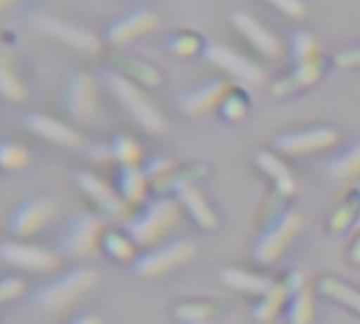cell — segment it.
<instances>
[{"mask_svg": "<svg viewBox=\"0 0 360 324\" xmlns=\"http://www.w3.org/2000/svg\"><path fill=\"white\" fill-rule=\"evenodd\" d=\"M329 173L342 179L359 177L360 175V139L352 141L346 150H342L329 162Z\"/></svg>", "mask_w": 360, "mask_h": 324, "instance_id": "obj_29", "label": "cell"}, {"mask_svg": "<svg viewBox=\"0 0 360 324\" xmlns=\"http://www.w3.org/2000/svg\"><path fill=\"white\" fill-rule=\"evenodd\" d=\"M350 257H352V261L360 264V228H359V234H356V238L352 240V251H350Z\"/></svg>", "mask_w": 360, "mask_h": 324, "instance_id": "obj_40", "label": "cell"}, {"mask_svg": "<svg viewBox=\"0 0 360 324\" xmlns=\"http://www.w3.org/2000/svg\"><path fill=\"white\" fill-rule=\"evenodd\" d=\"M289 46H291L293 63H291V70L272 84L274 97H287V95L314 86L327 76L333 63V57H329L321 48L319 40L310 32H304V30L293 32Z\"/></svg>", "mask_w": 360, "mask_h": 324, "instance_id": "obj_1", "label": "cell"}, {"mask_svg": "<svg viewBox=\"0 0 360 324\" xmlns=\"http://www.w3.org/2000/svg\"><path fill=\"white\" fill-rule=\"evenodd\" d=\"M192 257H194V245L188 240H177L139 257L133 266V274L139 278H156L188 264Z\"/></svg>", "mask_w": 360, "mask_h": 324, "instance_id": "obj_12", "label": "cell"}, {"mask_svg": "<svg viewBox=\"0 0 360 324\" xmlns=\"http://www.w3.org/2000/svg\"><path fill=\"white\" fill-rule=\"evenodd\" d=\"M249 110H251V95L247 91V86L236 82V80H232L228 84L221 101H219L217 114L224 120H228V122H240V120L247 118Z\"/></svg>", "mask_w": 360, "mask_h": 324, "instance_id": "obj_25", "label": "cell"}, {"mask_svg": "<svg viewBox=\"0 0 360 324\" xmlns=\"http://www.w3.org/2000/svg\"><path fill=\"white\" fill-rule=\"evenodd\" d=\"M32 25L38 32H42L44 36L55 38V40L68 44V46H72V48H76L80 53L97 55L101 51V40L93 32H89L84 27H78V25H74V23H70L65 19L40 13V15L32 17Z\"/></svg>", "mask_w": 360, "mask_h": 324, "instance_id": "obj_10", "label": "cell"}, {"mask_svg": "<svg viewBox=\"0 0 360 324\" xmlns=\"http://www.w3.org/2000/svg\"><path fill=\"white\" fill-rule=\"evenodd\" d=\"M108 67L120 72L122 76L131 78L139 86L156 89L162 84V72L148 59L137 57V55H127V53H112L108 57Z\"/></svg>", "mask_w": 360, "mask_h": 324, "instance_id": "obj_20", "label": "cell"}, {"mask_svg": "<svg viewBox=\"0 0 360 324\" xmlns=\"http://www.w3.org/2000/svg\"><path fill=\"white\" fill-rule=\"evenodd\" d=\"M55 207L42 198H30L21 202L8 219V230L15 238H30L40 232L53 217Z\"/></svg>", "mask_w": 360, "mask_h": 324, "instance_id": "obj_17", "label": "cell"}, {"mask_svg": "<svg viewBox=\"0 0 360 324\" xmlns=\"http://www.w3.org/2000/svg\"><path fill=\"white\" fill-rule=\"evenodd\" d=\"M74 181L78 186V190L91 198V202L108 217L118 219V221H129V205L122 200V196L112 190L105 181H101L97 175L89 173V171H80L74 175Z\"/></svg>", "mask_w": 360, "mask_h": 324, "instance_id": "obj_13", "label": "cell"}, {"mask_svg": "<svg viewBox=\"0 0 360 324\" xmlns=\"http://www.w3.org/2000/svg\"><path fill=\"white\" fill-rule=\"evenodd\" d=\"M27 162H30V152L23 145L13 143V141H2V145H0V164L6 171L23 169Z\"/></svg>", "mask_w": 360, "mask_h": 324, "instance_id": "obj_34", "label": "cell"}, {"mask_svg": "<svg viewBox=\"0 0 360 324\" xmlns=\"http://www.w3.org/2000/svg\"><path fill=\"white\" fill-rule=\"evenodd\" d=\"M360 215V190L356 192H352L338 209H335V213L331 215V219H329V228H331V232H335V234H340V232H344V230H348L354 221H356V217Z\"/></svg>", "mask_w": 360, "mask_h": 324, "instance_id": "obj_32", "label": "cell"}, {"mask_svg": "<svg viewBox=\"0 0 360 324\" xmlns=\"http://www.w3.org/2000/svg\"><path fill=\"white\" fill-rule=\"evenodd\" d=\"M179 200L165 194L143 202V209L127 221V232L139 247L158 245L179 221L181 209Z\"/></svg>", "mask_w": 360, "mask_h": 324, "instance_id": "obj_3", "label": "cell"}, {"mask_svg": "<svg viewBox=\"0 0 360 324\" xmlns=\"http://www.w3.org/2000/svg\"><path fill=\"white\" fill-rule=\"evenodd\" d=\"M333 63L342 70H356L360 67V44L346 46L333 55Z\"/></svg>", "mask_w": 360, "mask_h": 324, "instance_id": "obj_38", "label": "cell"}, {"mask_svg": "<svg viewBox=\"0 0 360 324\" xmlns=\"http://www.w3.org/2000/svg\"><path fill=\"white\" fill-rule=\"evenodd\" d=\"M0 91L8 101H23L27 97L25 84L21 82L17 72H13L6 57H2V63H0Z\"/></svg>", "mask_w": 360, "mask_h": 324, "instance_id": "obj_33", "label": "cell"}, {"mask_svg": "<svg viewBox=\"0 0 360 324\" xmlns=\"http://www.w3.org/2000/svg\"><path fill=\"white\" fill-rule=\"evenodd\" d=\"M158 27V15L146 6H135L124 11L122 15L114 17L105 30L103 40L112 46H124Z\"/></svg>", "mask_w": 360, "mask_h": 324, "instance_id": "obj_9", "label": "cell"}, {"mask_svg": "<svg viewBox=\"0 0 360 324\" xmlns=\"http://www.w3.org/2000/svg\"><path fill=\"white\" fill-rule=\"evenodd\" d=\"M70 324H103V320L97 318V316H80V318L72 320Z\"/></svg>", "mask_w": 360, "mask_h": 324, "instance_id": "obj_41", "label": "cell"}, {"mask_svg": "<svg viewBox=\"0 0 360 324\" xmlns=\"http://www.w3.org/2000/svg\"><path fill=\"white\" fill-rule=\"evenodd\" d=\"M205 59L215 65L219 72H224L226 76L234 78L236 82L240 84H251V86H259L266 82V70L249 59L247 55L226 46V44H211L207 46V53H205Z\"/></svg>", "mask_w": 360, "mask_h": 324, "instance_id": "obj_8", "label": "cell"}, {"mask_svg": "<svg viewBox=\"0 0 360 324\" xmlns=\"http://www.w3.org/2000/svg\"><path fill=\"white\" fill-rule=\"evenodd\" d=\"M221 280L234 289V291H240V293H249V295H257V297H264L272 287H274V280L268 278V276H259V274H251V272H245V270H224L221 272Z\"/></svg>", "mask_w": 360, "mask_h": 324, "instance_id": "obj_26", "label": "cell"}, {"mask_svg": "<svg viewBox=\"0 0 360 324\" xmlns=\"http://www.w3.org/2000/svg\"><path fill=\"white\" fill-rule=\"evenodd\" d=\"M262 2L291 19H302L308 13V4L304 0H262Z\"/></svg>", "mask_w": 360, "mask_h": 324, "instance_id": "obj_37", "label": "cell"}, {"mask_svg": "<svg viewBox=\"0 0 360 324\" xmlns=\"http://www.w3.org/2000/svg\"><path fill=\"white\" fill-rule=\"evenodd\" d=\"M207 46H209V42H207L205 34L194 27H177L165 40L167 53H171L173 57H179V59L200 57L207 53Z\"/></svg>", "mask_w": 360, "mask_h": 324, "instance_id": "obj_22", "label": "cell"}, {"mask_svg": "<svg viewBox=\"0 0 360 324\" xmlns=\"http://www.w3.org/2000/svg\"><path fill=\"white\" fill-rule=\"evenodd\" d=\"M101 247L105 249V253L110 257H114L116 261H135V240L131 236H124L120 232H110L105 230Z\"/></svg>", "mask_w": 360, "mask_h": 324, "instance_id": "obj_31", "label": "cell"}, {"mask_svg": "<svg viewBox=\"0 0 360 324\" xmlns=\"http://www.w3.org/2000/svg\"><path fill=\"white\" fill-rule=\"evenodd\" d=\"M179 205L192 215V219L205 228V230H215L217 228V215L213 211V207L207 200V194L198 188V186H186L181 190L175 192Z\"/></svg>", "mask_w": 360, "mask_h": 324, "instance_id": "obj_23", "label": "cell"}, {"mask_svg": "<svg viewBox=\"0 0 360 324\" xmlns=\"http://www.w3.org/2000/svg\"><path fill=\"white\" fill-rule=\"evenodd\" d=\"M13 2H17V0H0V8H2V11H6Z\"/></svg>", "mask_w": 360, "mask_h": 324, "instance_id": "obj_42", "label": "cell"}, {"mask_svg": "<svg viewBox=\"0 0 360 324\" xmlns=\"http://www.w3.org/2000/svg\"><path fill=\"white\" fill-rule=\"evenodd\" d=\"M97 283V274L91 268H76L59 276L55 283L42 287L34 295V304L51 314H59L72 308L82 295H86Z\"/></svg>", "mask_w": 360, "mask_h": 324, "instance_id": "obj_4", "label": "cell"}, {"mask_svg": "<svg viewBox=\"0 0 360 324\" xmlns=\"http://www.w3.org/2000/svg\"><path fill=\"white\" fill-rule=\"evenodd\" d=\"M108 145H110L112 160H116L118 167H139L143 158V150L137 139L129 135H116Z\"/></svg>", "mask_w": 360, "mask_h": 324, "instance_id": "obj_28", "label": "cell"}, {"mask_svg": "<svg viewBox=\"0 0 360 324\" xmlns=\"http://www.w3.org/2000/svg\"><path fill=\"white\" fill-rule=\"evenodd\" d=\"M255 164L259 167V171L264 175H268L274 181V188H276V192L281 196H291L297 190V183H295V177H293L291 169L276 154H272L268 150H262V152L255 154Z\"/></svg>", "mask_w": 360, "mask_h": 324, "instance_id": "obj_24", "label": "cell"}, {"mask_svg": "<svg viewBox=\"0 0 360 324\" xmlns=\"http://www.w3.org/2000/svg\"><path fill=\"white\" fill-rule=\"evenodd\" d=\"M285 285L289 289V302H287V314L291 324H312L314 318V299L312 291L308 287L306 274L300 270H293L287 274Z\"/></svg>", "mask_w": 360, "mask_h": 324, "instance_id": "obj_19", "label": "cell"}, {"mask_svg": "<svg viewBox=\"0 0 360 324\" xmlns=\"http://www.w3.org/2000/svg\"><path fill=\"white\" fill-rule=\"evenodd\" d=\"M230 21L234 25V30L245 38V42L259 53L262 57L268 59H278L283 55V42L278 40V36L274 32H270L259 19H255L253 15H249L247 11H236L230 15Z\"/></svg>", "mask_w": 360, "mask_h": 324, "instance_id": "obj_14", "label": "cell"}, {"mask_svg": "<svg viewBox=\"0 0 360 324\" xmlns=\"http://www.w3.org/2000/svg\"><path fill=\"white\" fill-rule=\"evenodd\" d=\"M152 183L141 167H118L116 173V192L122 196V200L131 207H139L148 202V192Z\"/></svg>", "mask_w": 360, "mask_h": 324, "instance_id": "obj_21", "label": "cell"}, {"mask_svg": "<svg viewBox=\"0 0 360 324\" xmlns=\"http://www.w3.org/2000/svg\"><path fill=\"white\" fill-rule=\"evenodd\" d=\"M186 324H211L209 320H198V323H186Z\"/></svg>", "mask_w": 360, "mask_h": 324, "instance_id": "obj_43", "label": "cell"}, {"mask_svg": "<svg viewBox=\"0 0 360 324\" xmlns=\"http://www.w3.org/2000/svg\"><path fill=\"white\" fill-rule=\"evenodd\" d=\"M0 257L6 264L27 272H51L59 266L57 253L17 240H4L0 247Z\"/></svg>", "mask_w": 360, "mask_h": 324, "instance_id": "obj_15", "label": "cell"}, {"mask_svg": "<svg viewBox=\"0 0 360 324\" xmlns=\"http://www.w3.org/2000/svg\"><path fill=\"white\" fill-rule=\"evenodd\" d=\"M103 221L97 215L80 213L72 219V223L63 230L59 238V251L65 257L80 259L97 253L101 240H103Z\"/></svg>", "mask_w": 360, "mask_h": 324, "instance_id": "obj_7", "label": "cell"}, {"mask_svg": "<svg viewBox=\"0 0 360 324\" xmlns=\"http://www.w3.org/2000/svg\"><path fill=\"white\" fill-rule=\"evenodd\" d=\"M99 78L108 93L129 112V116L148 133L152 135H162L167 131V120L158 112V108L146 97L141 86L133 82L131 78L122 76L120 72L103 65L99 70Z\"/></svg>", "mask_w": 360, "mask_h": 324, "instance_id": "obj_2", "label": "cell"}, {"mask_svg": "<svg viewBox=\"0 0 360 324\" xmlns=\"http://www.w3.org/2000/svg\"><path fill=\"white\" fill-rule=\"evenodd\" d=\"M61 105L65 114L80 124L95 120L99 110L97 78L86 70H72L63 80Z\"/></svg>", "mask_w": 360, "mask_h": 324, "instance_id": "obj_5", "label": "cell"}, {"mask_svg": "<svg viewBox=\"0 0 360 324\" xmlns=\"http://www.w3.org/2000/svg\"><path fill=\"white\" fill-rule=\"evenodd\" d=\"M175 314L181 323H198V320H209L215 314V308L209 304H200V302H190V304H181L175 308Z\"/></svg>", "mask_w": 360, "mask_h": 324, "instance_id": "obj_36", "label": "cell"}, {"mask_svg": "<svg viewBox=\"0 0 360 324\" xmlns=\"http://www.w3.org/2000/svg\"><path fill=\"white\" fill-rule=\"evenodd\" d=\"M143 173L148 175V179H150V183H152V188L154 190H158L160 186H162V181L173 173V162L171 160H167V158H162V156H154V158H150L143 167Z\"/></svg>", "mask_w": 360, "mask_h": 324, "instance_id": "obj_35", "label": "cell"}, {"mask_svg": "<svg viewBox=\"0 0 360 324\" xmlns=\"http://www.w3.org/2000/svg\"><path fill=\"white\" fill-rule=\"evenodd\" d=\"M359 190H360V188H359Z\"/></svg>", "mask_w": 360, "mask_h": 324, "instance_id": "obj_44", "label": "cell"}, {"mask_svg": "<svg viewBox=\"0 0 360 324\" xmlns=\"http://www.w3.org/2000/svg\"><path fill=\"white\" fill-rule=\"evenodd\" d=\"M302 226L304 217L297 211H283L281 215H276L257 240L255 259L262 264H272L281 259L289 245L297 238Z\"/></svg>", "mask_w": 360, "mask_h": 324, "instance_id": "obj_6", "label": "cell"}, {"mask_svg": "<svg viewBox=\"0 0 360 324\" xmlns=\"http://www.w3.org/2000/svg\"><path fill=\"white\" fill-rule=\"evenodd\" d=\"M25 127L42 137L44 141H51L59 148H68V150H76L82 145V137L78 131H74L72 127H68L65 122L53 118V116H46V114H40V112H32L23 118Z\"/></svg>", "mask_w": 360, "mask_h": 324, "instance_id": "obj_18", "label": "cell"}, {"mask_svg": "<svg viewBox=\"0 0 360 324\" xmlns=\"http://www.w3.org/2000/svg\"><path fill=\"white\" fill-rule=\"evenodd\" d=\"M232 80L228 78H211L177 97V108L186 116H202L209 112H217L219 101Z\"/></svg>", "mask_w": 360, "mask_h": 324, "instance_id": "obj_16", "label": "cell"}, {"mask_svg": "<svg viewBox=\"0 0 360 324\" xmlns=\"http://www.w3.org/2000/svg\"><path fill=\"white\" fill-rule=\"evenodd\" d=\"M23 291H25V285L19 278H4L0 285V302L6 304L11 299H17L23 295Z\"/></svg>", "mask_w": 360, "mask_h": 324, "instance_id": "obj_39", "label": "cell"}, {"mask_svg": "<svg viewBox=\"0 0 360 324\" xmlns=\"http://www.w3.org/2000/svg\"><path fill=\"white\" fill-rule=\"evenodd\" d=\"M340 133L331 127H312L302 131L283 133L274 139V145L281 154L287 156H308L316 152H325L338 145Z\"/></svg>", "mask_w": 360, "mask_h": 324, "instance_id": "obj_11", "label": "cell"}, {"mask_svg": "<svg viewBox=\"0 0 360 324\" xmlns=\"http://www.w3.org/2000/svg\"><path fill=\"white\" fill-rule=\"evenodd\" d=\"M287 302H289V289H287V285L285 283H274V287L255 306L253 316L259 323H272L281 314V310L287 306Z\"/></svg>", "mask_w": 360, "mask_h": 324, "instance_id": "obj_27", "label": "cell"}, {"mask_svg": "<svg viewBox=\"0 0 360 324\" xmlns=\"http://www.w3.org/2000/svg\"><path fill=\"white\" fill-rule=\"evenodd\" d=\"M321 291L327 297H331L333 302L344 304L346 308H350V310H354V312L360 314L359 289H354V287H350V285H346V283H342L338 278H325V280H321Z\"/></svg>", "mask_w": 360, "mask_h": 324, "instance_id": "obj_30", "label": "cell"}]
</instances>
